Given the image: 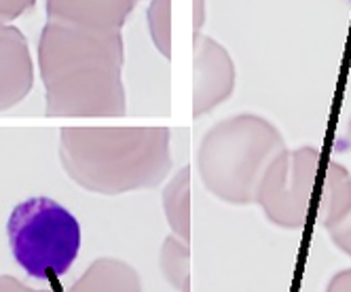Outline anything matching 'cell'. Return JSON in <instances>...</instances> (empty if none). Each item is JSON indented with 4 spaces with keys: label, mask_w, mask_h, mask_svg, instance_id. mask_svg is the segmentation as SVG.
Instances as JSON below:
<instances>
[{
    "label": "cell",
    "mask_w": 351,
    "mask_h": 292,
    "mask_svg": "<svg viewBox=\"0 0 351 292\" xmlns=\"http://www.w3.org/2000/svg\"><path fill=\"white\" fill-rule=\"evenodd\" d=\"M161 204L167 227L176 237L191 239V169L180 167L163 186Z\"/></svg>",
    "instance_id": "cell-10"
},
{
    "label": "cell",
    "mask_w": 351,
    "mask_h": 292,
    "mask_svg": "<svg viewBox=\"0 0 351 292\" xmlns=\"http://www.w3.org/2000/svg\"><path fill=\"white\" fill-rule=\"evenodd\" d=\"M36 0H0V23H13L21 15L32 11Z\"/></svg>",
    "instance_id": "cell-14"
},
{
    "label": "cell",
    "mask_w": 351,
    "mask_h": 292,
    "mask_svg": "<svg viewBox=\"0 0 351 292\" xmlns=\"http://www.w3.org/2000/svg\"><path fill=\"white\" fill-rule=\"evenodd\" d=\"M146 26L157 51L165 60H171V0H150Z\"/></svg>",
    "instance_id": "cell-12"
},
{
    "label": "cell",
    "mask_w": 351,
    "mask_h": 292,
    "mask_svg": "<svg viewBox=\"0 0 351 292\" xmlns=\"http://www.w3.org/2000/svg\"><path fill=\"white\" fill-rule=\"evenodd\" d=\"M34 87V60L30 42L13 23H0V112L11 110Z\"/></svg>",
    "instance_id": "cell-7"
},
{
    "label": "cell",
    "mask_w": 351,
    "mask_h": 292,
    "mask_svg": "<svg viewBox=\"0 0 351 292\" xmlns=\"http://www.w3.org/2000/svg\"><path fill=\"white\" fill-rule=\"evenodd\" d=\"M0 292H53V290H47V288H30L23 282H19L15 276L3 273L0 276Z\"/></svg>",
    "instance_id": "cell-15"
},
{
    "label": "cell",
    "mask_w": 351,
    "mask_h": 292,
    "mask_svg": "<svg viewBox=\"0 0 351 292\" xmlns=\"http://www.w3.org/2000/svg\"><path fill=\"white\" fill-rule=\"evenodd\" d=\"M326 292H351V269H343L332 276Z\"/></svg>",
    "instance_id": "cell-17"
},
{
    "label": "cell",
    "mask_w": 351,
    "mask_h": 292,
    "mask_svg": "<svg viewBox=\"0 0 351 292\" xmlns=\"http://www.w3.org/2000/svg\"><path fill=\"white\" fill-rule=\"evenodd\" d=\"M237 70L227 47L212 36L195 38L193 60V117L202 119L233 95Z\"/></svg>",
    "instance_id": "cell-6"
},
{
    "label": "cell",
    "mask_w": 351,
    "mask_h": 292,
    "mask_svg": "<svg viewBox=\"0 0 351 292\" xmlns=\"http://www.w3.org/2000/svg\"><path fill=\"white\" fill-rule=\"evenodd\" d=\"M15 263L32 280L66 276L81 252V225L68 208L51 197H30L13 208L7 221Z\"/></svg>",
    "instance_id": "cell-4"
},
{
    "label": "cell",
    "mask_w": 351,
    "mask_h": 292,
    "mask_svg": "<svg viewBox=\"0 0 351 292\" xmlns=\"http://www.w3.org/2000/svg\"><path fill=\"white\" fill-rule=\"evenodd\" d=\"M326 233L330 235L332 243L341 250L345 252L347 256H351V204L349 208L337 218V221H332L330 225L324 227Z\"/></svg>",
    "instance_id": "cell-13"
},
{
    "label": "cell",
    "mask_w": 351,
    "mask_h": 292,
    "mask_svg": "<svg viewBox=\"0 0 351 292\" xmlns=\"http://www.w3.org/2000/svg\"><path fill=\"white\" fill-rule=\"evenodd\" d=\"M208 21V0H193V30L195 38L202 36V30Z\"/></svg>",
    "instance_id": "cell-16"
},
{
    "label": "cell",
    "mask_w": 351,
    "mask_h": 292,
    "mask_svg": "<svg viewBox=\"0 0 351 292\" xmlns=\"http://www.w3.org/2000/svg\"><path fill=\"white\" fill-rule=\"evenodd\" d=\"M284 149L286 140L278 125L256 112H239L202 136L195 163L204 188L216 199L250 206L267 165Z\"/></svg>",
    "instance_id": "cell-3"
},
{
    "label": "cell",
    "mask_w": 351,
    "mask_h": 292,
    "mask_svg": "<svg viewBox=\"0 0 351 292\" xmlns=\"http://www.w3.org/2000/svg\"><path fill=\"white\" fill-rule=\"evenodd\" d=\"M68 292H142V278L128 260L99 256Z\"/></svg>",
    "instance_id": "cell-9"
},
{
    "label": "cell",
    "mask_w": 351,
    "mask_h": 292,
    "mask_svg": "<svg viewBox=\"0 0 351 292\" xmlns=\"http://www.w3.org/2000/svg\"><path fill=\"white\" fill-rule=\"evenodd\" d=\"M136 5V0H45V13L49 21L99 32H123Z\"/></svg>",
    "instance_id": "cell-8"
},
{
    "label": "cell",
    "mask_w": 351,
    "mask_h": 292,
    "mask_svg": "<svg viewBox=\"0 0 351 292\" xmlns=\"http://www.w3.org/2000/svg\"><path fill=\"white\" fill-rule=\"evenodd\" d=\"M159 267L169 288L182 290L191 286V250L189 243L173 233L163 239L159 252Z\"/></svg>",
    "instance_id": "cell-11"
},
{
    "label": "cell",
    "mask_w": 351,
    "mask_h": 292,
    "mask_svg": "<svg viewBox=\"0 0 351 292\" xmlns=\"http://www.w3.org/2000/svg\"><path fill=\"white\" fill-rule=\"evenodd\" d=\"M136 3H140V0H136Z\"/></svg>",
    "instance_id": "cell-19"
},
{
    "label": "cell",
    "mask_w": 351,
    "mask_h": 292,
    "mask_svg": "<svg viewBox=\"0 0 351 292\" xmlns=\"http://www.w3.org/2000/svg\"><path fill=\"white\" fill-rule=\"evenodd\" d=\"M319 169L315 146L286 149L275 157L256 186L254 204L261 206L267 221L282 229H300L307 221Z\"/></svg>",
    "instance_id": "cell-5"
},
{
    "label": "cell",
    "mask_w": 351,
    "mask_h": 292,
    "mask_svg": "<svg viewBox=\"0 0 351 292\" xmlns=\"http://www.w3.org/2000/svg\"><path fill=\"white\" fill-rule=\"evenodd\" d=\"M347 130H349V136H351V119H349V125H347Z\"/></svg>",
    "instance_id": "cell-18"
},
{
    "label": "cell",
    "mask_w": 351,
    "mask_h": 292,
    "mask_svg": "<svg viewBox=\"0 0 351 292\" xmlns=\"http://www.w3.org/2000/svg\"><path fill=\"white\" fill-rule=\"evenodd\" d=\"M58 155L74 184L104 197L157 188L173 165L167 127H62Z\"/></svg>",
    "instance_id": "cell-2"
},
{
    "label": "cell",
    "mask_w": 351,
    "mask_h": 292,
    "mask_svg": "<svg viewBox=\"0 0 351 292\" xmlns=\"http://www.w3.org/2000/svg\"><path fill=\"white\" fill-rule=\"evenodd\" d=\"M45 114L104 119L128 112L123 32H99L45 21L36 42Z\"/></svg>",
    "instance_id": "cell-1"
}]
</instances>
